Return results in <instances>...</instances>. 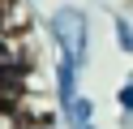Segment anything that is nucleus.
Masks as SVG:
<instances>
[{
  "label": "nucleus",
  "instance_id": "2",
  "mask_svg": "<svg viewBox=\"0 0 133 129\" xmlns=\"http://www.w3.org/2000/svg\"><path fill=\"white\" fill-rule=\"evenodd\" d=\"M17 99H22L17 77H13V69H4V65H0V108H17Z\"/></svg>",
  "mask_w": 133,
  "mask_h": 129
},
{
  "label": "nucleus",
  "instance_id": "6",
  "mask_svg": "<svg viewBox=\"0 0 133 129\" xmlns=\"http://www.w3.org/2000/svg\"><path fill=\"white\" fill-rule=\"evenodd\" d=\"M22 129H56V120H52V116H47V120H43V116H39V120L26 116V120H22Z\"/></svg>",
  "mask_w": 133,
  "mask_h": 129
},
{
  "label": "nucleus",
  "instance_id": "5",
  "mask_svg": "<svg viewBox=\"0 0 133 129\" xmlns=\"http://www.w3.org/2000/svg\"><path fill=\"white\" fill-rule=\"evenodd\" d=\"M22 120L26 116H22L17 108H0V129H22Z\"/></svg>",
  "mask_w": 133,
  "mask_h": 129
},
{
  "label": "nucleus",
  "instance_id": "4",
  "mask_svg": "<svg viewBox=\"0 0 133 129\" xmlns=\"http://www.w3.org/2000/svg\"><path fill=\"white\" fill-rule=\"evenodd\" d=\"M116 108H120V125H133V77H124L120 90H116Z\"/></svg>",
  "mask_w": 133,
  "mask_h": 129
},
{
  "label": "nucleus",
  "instance_id": "7",
  "mask_svg": "<svg viewBox=\"0 0 133 129\" xmlns=\"http://www.w3.org/2000/svg\"><path fill=\"white\" fill-rule=\"evenodd\" d=\"M73 129H99V125H95V120H82V125H73Z\"/></svg>",
  "mask_w": 133,
  "mask_h": 129
},
{
  "label": "nucleus",
  "instance_id": "3",
  "mask_svg": "<svg viewBox=\"0 0 133 129\" xmlns=\"http://www.w3.org/2000/svg\"><path fill=\"white\" fill-rule=\"evenodd\" d=\"M112 34H116V47H120L124 56H133V22H129L124 13L112 17Z\"/></svg>",
  "mask_w": 133,
  "mask_h": 129
},
{
  "label": "nucleus",
  "instance_id": "1",
  "mask_svg": "<svg viewBox=\"0 0 133 129\" xmlns=\"http://www.w3.org/2000/svg\"><path fill=\"white\" fill-rule=\"evenodd\" d=\"M47 34H52V47L73 56L82 69L90 65V13L82 4H60L47 17Z\"/></svg>",
  "mask_w": 133,
  "mask_h": 129
}]
</instances>
